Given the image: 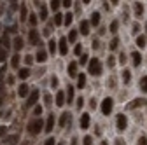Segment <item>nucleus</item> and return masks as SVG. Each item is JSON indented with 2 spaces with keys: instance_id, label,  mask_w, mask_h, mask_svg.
Here are the masks:
<instances>
[{
  "instance_id": "nucleus-1",
  "label": "nucleus",
  "mask_w": 147,
  "mask_h": 145,
  "mask_svg": "<svg viewBox=\"0 0 147 145\" xmlns=\"http://www.w3.org/2000/svg\"><path fill=\"white\" fill-rule=\"evenodd\" d=\"M42 128H44L42 119H32L28 122V131H30V135H39Z\"/></svg>"
},
{
  "instance_id": "nucleus-2",
  "label": "nucleus",
  "mask_w": 147,
  "mask_h": 145,
  "mask_svg": "<svg viewBox=\"0 0 147 145\" xmlns=\"http://www.w3.org/2000/svg\"><path fill=\"white\" fill-rule=\"evenodd\" d=\"M89 74L91 75H100L102 74V63H100V60L93 58V60L89 61Z\"/></svg>"
},
{
  "instance_id": "nucleus-3",
  "label": "nucleus",
  "mask_w": 147,
  "mask_h": 145,
  "mask_svg": "<svg viewBox=\"0 0 147 145\" xmlns=\"http://www.w3.org/2000/svg\"><path fill=\"white\" fill-rule=\"evenodd\" d=\"M112 108H114V100H112V98H105V100L102 101V112H103L105 115H109L110 112H112Z\"/></svg>"
},
{
  "instance_id": "nucleus-4",
  "label": "nucleus",
  "mask_w": 147,
  "mask_h": 145,
  "mask_svg": "<svg viewBox=\"0 0 147 145\" xmlns=\"http://www.w3.org/2000/svg\"><path fill=\"white\" fill-rule=\"evenodd\" d=\"M37 100H39V91H32L30 93V96L26 98V103H25V108H28V107H32V105H35L37 103Z\"/></svg>"
},
{
  "instance_id": "nucleus-5",
  "label": "nucleus",
  "mask_w": 147,
  "mask_h": 145,
  "mask_svg": "<svg viewBox=\"0 0 147 145\" xmlns=\"http://www.w3.org/2000/svg\"><path fill=\"white\" fill-rule=\"evenodd\" d=\"M18 142H20V135H11V136H7V138H4L2 142H0V145H16Z\"/></svg>"
},
{
  "instance_id": "nucleus-6",
  "label": "nucleus",
  "mask_w": 147,
  "mask_h": 145,
  "mask_svg": "<svg viewBox=\"0 0 147 145\" xmlns=\"http://www.w3.org/2000/svg\"><path fill=\"white\" fill-rule=\"evenodd\" d=\"M126 126H128L126 115H124V114H119V115H117V131H124Z\"/></svg>"
},
{
  "instance_id": "nucleus-7",
  "label": "nucleus",
  "mask_w": 147,
  "mask_h": 145,
  "mask_svg": "<svg viewBox=\"0 0 147 145\" xmlns=\"http://www.w3.org/2000/svg\"><path fill=\"white\" fill-rule=\"evenodd\" d=\"M28 40H30V44H32V46H39V42H40L39 32H37V30H32V32L28 33Z\"/></svg>"
},
{
  "instance_id": "nucleus-8",
  "label": "nucleus",
  "mask_w": 147,
  "mask_h": 145,
  "mask_svg": "<svg viewBox=\"0 0 147 145\" xmlns=\"http://www.w3.org/2000/svg\"><path fill=\"white\" fill-rule=\"evenodd\" d=\"M145 101H147V100H144V98H135L131 103H128V108H130V110H133V108H137V107H142Z\"/></svg>"
},
{
  "instance_id": "nucleus-9",
  "label": "nucleus",
  "mask_w": 147,
  "mask_h": 145,
  "mask_svg": "<svg viewBox=\"0 0 147 145\" xmlns=\"http://www.w3.org/2000/svg\"><path fill=\"white\" fill-rule=\"evenodd\" d=\"M67 124H70V114L68 112H63L61 117H60V126H61V128H65Z\"/></svg>"
},
{
  "instance_id": "nucleus-10",
  "label": "nucleus",
  "mask_w": 147,
  "mask_h": 145,
  "mask_svg": "<svg viewBox=\"0 0 147 145\" xmlns=\"http://www.w3.org/2000/svg\"><path fill=\"white\" fill-rule=\"evenodd\" d=\"M79 30H81V33H82V35H88V33H89V21L82 19V21H81V25H79Z\"/></svg>"
},
{
  "instance_id": "nucleus-11",
  "label": "nucleus",
  "mask_w": 147,
  "mask_h": 145,
  "mask_svg": "<svg viewBox=\"0 0 147 145\" xmlns=\"http://www.w3.org/2000/svg\"><path fill=\"white\" fill-rule=\"evenodd\" d=\"M65 98H67L65 93H63V91H58V93H56V105H58V107H63L65 101H67Z\"/></svg>"
},
{
  "instance_id": "nucleus-12",
  "label": "nucleus",
  "mask_w": 147,
  "mask_h": 145,
  "mask_svg": "<svg viewBox=\"0 0 147 145\" xmlns=\"http://www.w3.org/2000/svg\"><path fill=\"white\" fill-rule=\"evenodd\" d=\"M53 128H54V114H51V115L47 117V122H46V131H47V133H51V131H53Z\"/></svg>"
},
{
  "instance_id": "nucleus-13",
  "label": "nucleus",
  "mask_w": 147,
  "mask_h": 145,
  "mask_svg": "<svg viewBox=\"0 0 147 145\" xmlns=\"http://www.w3.org/2000/svg\"><path fill=\"white\" fill-rule=\"evenodd\" d=\"M68 75H70V77H76V75H77V63H76V61L68 63Z\"/></svg>"
},
{
  "instance_id": "nucleus-14",
  "label": "nucleus",
  "mask_w": 147,
  "mask_h": 145,
  "mask_svg": "<svg viewBox=\"0 0 147 145\" xmlns=\"http://www.w3.org/2000/svg\"><path fill=\"white\" fill-rule=\"evenodd\" d=\"M46 58H47V52L40 47L39 51H37V61H39V63H44V61H46Z\"/></svg>"
},
{
  "instance_id": "nucleus-15",
  "label": "nucleus",
  "mask_w": 147,
  "mask_h": 145,
  "mask_svg": "<svg viewBox=\"0 0 147 145\" xmlns=\"http://www.w3.org/2000/svg\"><path fill=\"white\" fill-rule=\"evenodd\" d=\"M131 60H133V65H135V66H140V63H142V54H140L138 51H135V52L131 54Z\"/></svg>"
},
{
  "instance_id": "nucleus-16",
  "label": "nucleus",
  "mask_w": 147,
  "mask_h": 145,
  "mask_svg": "<svg viewBox=\"0 0 147 145\" xmlns=\"http://www.w3.org/2000/svg\"><path fill=\"white\" fill-rule=\"evenodd\" d=\"M88 126H89V114H82L81 115V128L88 130Z\"/></svg>"
},
{
  "instance_id": "nucleus-17",
  "label": "nucleus",
  "mask_w": 147,
  "mask_h": 145,
  "mask_svg": "<svg viewBox=\"0 0 147 145\" xmlns=\"http://www.w3.org/2000/svg\"><path fill=\"white\" fill-rule=\"evenodd\" d=\"M67 44H68V39H65V37H63V39L60 40V44H58V46H60V52H61V54H67V51H68Z\"/></svg>"
},
{
  "instance_id": "nucleus-18",
  "label": "nucleus",
  "mask_w": 147,
  "mask_h": 145,
  "mask_svg": "<svg viewBox=\"0 0 147 145\" xmlns=\"http://www.w3.org/2000/svg\"><path fill=\"white\" fill-rule=\"evenodd\" d=\"M121 77H123V82L128 84V82H130V79H131V72L124 68V70H123V74H121Z\"/></svg>"
},
{
  "instance_id": "nucleus-19",
  "label": "nucleus",
  "mask_w": 147,
  "mask_h": 145,
  "mask_svg": "<svg viewBox=\"0 0 147 145\" xmlns=\"http://www.w3.org/2000/svg\"><path fill=\"white\" fill-rule=\"evenodd\" d=\"M133 12H135L137 16H142V12H144V5H142L140 2H135V4H133Z\"/></svg>"
},
{
  "instance_id": "nucleus-20",
  "label": "nucleus",
  "mask_w": 147,
  "mask_h": 145,
  "mask_svg": "<svg viewBox=\"0 0 147 145\" xmlns=\"http://www.w3.org/2000/svg\"><path fill=\"white\" fill-rule=\"evenodd\" d=\"M91 25H93V26L100 25V12H93V14H91Z\"/></svg>"
},
{
  "instance_id": "nucleus-21",
  "label": "nucleus",
  "mask_w": 147,
  "mask_h": 145,
  "mask_svg": "<svg viewBox=\"0 0 147 145\" xmlns=\"http://www.w3.org/2000/svg\"><path fill=\"white\" fill-rule=\"evenodd\" d=\"M65 96H67V101H68V103H72V101H74V86H68Z\"/></svg>"
},
{
  "instance_id": "nucleus-22",
  "label": "nucleus",
  "mask_w": 147,
  "mask_h": 145,
  "mask_svg": "<svg viewBox=\"0 0 147 145\" xmlns=\"http://www.w3.org/2000/svg\"><path fill=\"white\" fill-rule=\"evenodd\" d=\"M18 95H20L21 98H25V96L28 95V86H26V84H21L20 89H18Z\"/></svg>"
},
{
  "instance_id": "nucleus-23",
  "label": "nucleus",
  "mask_w": 147,
  "mask_h": 145,
  "mask_svg": "<svg viewBox=\"0 0 147 145\" xmlns=\"http://www.w3.org/2000/svg\"><path fill=\"white\" fill-rule=\"evenodd\" d=\"M23 44H25V42H23L21 37H16V39H14V49H16V51H20V49L23 47Z\"/></svg>"
},
{
  "instance_id": "nucleus-24",
  "label": "nucleus",
  "mask_w": 147,
  "mask_h": 145,
  "mask_svg": "<svg viewBox=\"0 0 147 145\" xmlns=\"http://www.w3.org/2000/svg\"><path fill=\"white\" fill-rule=\"evenodd\" d=\"M84 86H86V75H84V74H81V75H79V79H77V87H81V89H82Z\"/></svg>"
},
{
  "instance_id": "nucleus-25",
  "label": "nucleus",
  "mask_w": 147,
  "mask_h": 145,
  "mask_svg": "<svg viewBox=\"0 0 147 145\" xmlns=\"http://www.w3.org/2000/svg\"><path fill=\"white\" fill-rule=\"evenodd\" d=\"M140 89H142V93H147V75L140 79Z\"/></svg>"
},
{
  "instance_id": "nucleus-26",
  "label": "nucleus",
  "mask_w": 147,
  "mask_h": 145,
  "mask_svg": "<svg viewBox=\"0 0 147 145\" xmlns=\"http://www.w3.org/2000/svg\"><path fill=\"white\" fill-rule=\"evenodd\" d=\"M109 47H110V51L117 49V47H119V39H117V37H114V39H112V42L109 44Z\"/></svg>"
},
{
  "instance_id": "nucleus-27",
  "label": "nucleus",
  "mask_w": 147,
  "mask_h": 145,
  "mask_svg": "<svg viewBox=\"0 0 147 145\" xmlns=\"http://www.w3.org/2000/svg\"><path fill=\"white\" fill-rule=\"evenodd\" d=\"M11 65H12V68H18V66H20V56H18V54H14V56H12Z\"/></svg>"
},
{
  "instance_id": "nucleus-28",
  "label": "nucleus",
  "mask_w": 147,
  "mask_h": 145,
  "mask_svg": "<svg viewBox=\"0 0 147 145\" xmlns=\"http://www.w3.org/2000/svg\"><path fill=\"white\" fill-rule=\"evenodd\" d=\"M18 75H20V79H26V77L30 75V70H28V68H21Z\"/></svg>"
},
{
  "instance_id": "nucleus-29",
  "label": "nucleus",
  "mask_w": 147,
  "mask_h": 145,
  "mask_svg": "<svg viewBox=\"0 0 147 145\" xmlns=\"http://www.w3.org/2000/svg\"><path fill=\"white\" fill-rule=\"evenodd\" d=\"M63 17H65V16H61L60 12H56V16H54V25H61V23L65 21Z\"/></svg>"
},
{
  "instance_id": "nucleus-30",
  "label": "nucleus",
  "mask_w": 147,
  "mask_h": 145,
  "mask_svg": "<svg viewBox=\"0 0 147 145\" xmlns=\"http://www.w3.org/2000/svg\"><path fill=\"white\" fill-rule=\"evenodd\" d=\"M137 46L138 47H145V37H144V35H138V37H137Z\"/></svg>"
},
{
  "instance_id": "nucleus-31",
  "label": "nucleus",
  "mask_w": 147,
  "mask_h": 145,
  "mask_svg": "<svg viewBox=\"0 0 147 145\" xmlns=\"http://www.w3.org/2000/svg\"><path fill=\"white\" fill-rule=\"evenodd\" d=\"M76 39H77V30H72L68 33V42H76Z\"/></svg>"
},
{
  "instance_id": "nucleus-32",
  "label": "nucleus",
  "mask_w": 147,
  "mask_h": 145,
  "mask_svg": "<svg viewBox=\"0 0 147 145\" xmlns=\"http://www.w3.org/2000/svg\"><path fill=\"white\" fill-rule=\"evenodd\" d=\"M61 5V2H60V0H53V2H51V9L53 11H58V7Z\"/></svg>"
},
{
  "instance_id": "nucleus-33",
  "label": "nucleus",
  "mask_w": 147,
  "mask_h": 145,
  "mask_svg": "<svg viewBox=\"0 0 147 145\" xmlns=\"http://www.w3.org/2000/svg\"><path fill=\"white\" fill-rule=\"evenodd\" d=\"M56 46H58V44L54 42V39H53V40H49V51H51L53 54H54V51H56Z\"/></svg>"
},
{
  "instance_id": "nucleus-34",
  "label": "nucleus",
  "mask_w": 147,
  "mask_h": 145,
  "mask_svg": "<svg viewBox=\"0 0 147 145\" xmlns=\"http://www.w3.org/2000/svg\"><path fill=\"white\" fill-rule=\"evenodd\" d=\"M25 19H26V5L21 4V21H25Z\"/></svg>"
},
{
  "instance_id": "nucleus-35",
  "label": "nucleus",
  "mask_w": 147,
  "mask_h": 145,
  "mask_svg": "<svg viewBox=\"0 0 147 145\" xmlns=\"http://www.w3.org/2000/svg\"><path fill=\"white\" fill-rule=\"evenodd\" d=\"M47 17V9L44 5H40V19H46Z\"/></svg>"
},
{
  "instance_id": "nucleus-36",
  "label": "nucleus",
  "mask_w": 147,
  "mask_h": 145,
  "mask_svg": "<svg viewBox=\"0 0 147 145\" xmlns=\"http://www.w3.org/2000/svg\"><path fill=\"white\" fill-rule=\"evenodd\" d=\"M107 65L112 68V66L116 65V58H114V56H109V58H107Z\"/></svg>"
},
{
  "instance_id": "nucleus-37",
  "label": "nucleus",
  "mask_w": 147,
  "mask_h": 145,
  "mask_svg": "<svg viewBox=\"0 0 147 145\" xmlns=\"http://www.w3.org/2000/svg\"><path fill=\"white\" fill-rule=\"evenodd\" d=\"M72 19H74V16H72V14H70V12H68V14H67V16H65V21H63V23H65V25H67V26H68V25H70V23H72Z\"/></svg>"
},
{
  "instance_id": "nucleus-38",
  "label": "nucleus",
  "mask_w": 147,
  "mask_h": 145,
  "mask_svg": "<svg viewBox=\"0 0 147 145\" xmlns=\"http://www.w3.org/2000/svg\"><path fill=\"white\" fill-rule=\"evenodd\" d=\"M117 26H119V23H117V21H112V23H110V32L116 33V32H117Z\"/></svg>"
},
{
  "instance_id": "nucleus-39",
  "label": "nucleus",
  "mask_w": 147,
  "mask_h": 145,
  "mask_svg": "<svg viewBox=\"0 0 147 145\" xmlns=\"http://www.w3.org/2000/svg\"><path fill=\"white\" fill-rule=\"evenodd\" d=\"M2 46H4V49H5V51L9 49V39L5 37V35H4V37H2Z\"/></svg>"
},
{
  "instance_id": "nucleus-40",
  "label": "nucleus",
  "mask_w": 147,
  "mask_h": 145,
  "mask_svg": "<svg viewBox=\"0 0 147 145\" xmlns=\"http://www.w3.org/2000/svg\"><path fill=\"white\" fill-rule=\"evenodd\" d=\"M74 52H76V54H77V56H82V54H84V52H82V47H81L79 44L76 46V49H74Z\"/></svg>"
},
{
  "instance_id": "nucleus-41",
  "label": "nucleus",
  "mask_w": 147,
  "mask_h": 145,
  "mask_svg": "<svg viewBox=\"0 0 147 145\" xmlns=\"http://www.w3.org/2000/svg\"><path fill=\"white\" fill-rule=\"evenodd\" d=\"M5 56H7V51L5 49H0V61H5Z\"/></svg>"
},
{
  "instance_id": "nucleus-42",
  "label": "nucleus",
  "mask_w": 147,
  "mask_h": 145,
  "mask_svg": "<svg viewBox=\"0 0 147 145\" xmlns=\"http://www.w3.org/2000/svg\"><path fill=\"white\" fill-rule=\"evenodd\" d=\"M28 21H30V25H32V26H35V25H37V16H35V14H32Z\"/></svg>"
},
{
  "instance_id": "nucleus-43",
  "label": "nucleus",
  "mask_w": 147,
  "mask_h": 145,
  "mask_svg": "<svg viewBox=\"0 0 147 145\" xmlns=\"http://www.w3.org/2000/svg\"><path fill=\"white\" fill-rule=\"evenodd\" d=\"M119 63H121V65H124V63H126V54H124V52H121V54H119Z\"/></svg>"
},
{
  "instance_id": "nucleus-44",
  "label": "nucleus",
  "mask_w": 147,
  "mask_h": 145,
  "mask_svg": "<svg viewBox=\"0 0 147 145\" xmlns=\"http://www.w3.org/2000/svg\"><path fill=\"white\" fill-rule=\"evenodd\" d=\"M138 145H147V136H140L138 138Z\"/></svg>"
},
{
  "instance_id": "nucleus-45",
  "label": "nucleus",
  "mask_w": 147,
  "mask_h": 145,
  "mask_svg": "<svg viewBox=\"0 0 147 145\" xmlns=\"http://www.w3.org/2000/svg\"><path fill=\"white\" fill-rule=\"evenodd\" d=\"M33 112H35V115H40V114H42V107H40V105H37Z\"/></svg>"
},
{
  "instance_id": "nucleus-46",
  "label": "nucleus",
  "mask_w": 147,
  "mask_h": 145,
  "mask_svg": "<svg viewBox=\"0 0 147 145\" xmlns=\"http://www.w3.org/2000/svg\"><path fill=\"white\" fill-rule=\"evenodd\" d=\"M79 61H81V65H84V63H88V54H86V52H84V54H82V56H81V60H79Z\"/></svg>"
},
{
  "instance_id": "nucleus-47",
  "label": "nucleus",
  "mask_w": 147,
  "mask_h": 145,
  "mask_svg": "<svg viewBox=\"0 0 147 145\" xmlns=\"http://www.w3.org/2000/svg\"><path fill=\"white\" fill-rule=\"evenodd\" d=\"M44 100H46V105H51V103H53V98H51V95H46V96H44Z\"/></svg>"
},
{
  "instance_id": "nucleus-48",
  "label": "nucleus",
  "mask_w": 147,
  "mask_h": 145,
  "mask_svg": "<svg viewBox=\"0 0 147 145\" xmlns=\"http://www.w3.org/2000/svg\"><path fill=\"white\" fill-rule=\"evenodd\" d=\"M5 133H7V128H5V126H0V138H2Z\"/></svg>"
},
{
  "instance_id": "nucleus-49",
  "label": "nucleus",
  "mask_w": 147,
  "mask_h": 145,
  "mask_svg": "<svg viewBox=\"0 0 147 145\" xmlns=\"http://www.w3.org/2000/svg\"><path fill=\"white\" fill-rule=\"evenodd\" d=\"M84 145H93V140H91V136H86V138H84Z\"/></svg>"
},
{
  "instance_id": "nucleus-50",
  "label": "nucleus",
  "mask_w": 147,
  "mask_h": 145,
  "mask_svg": "<svg viewBox=\"0 0 147 145\" xmlns=\"http://www.w3.org/2000/svg\"><path fill=\"white\" fill-rule=\"evenodd\" d=\"M140 32V25L138 23H133V33H138Z\"/></svg>"
},
{
  "instance_id": "nucleus-51",
  "label": "nucleus",
  "mask_w": 147,
  "mask_h": 145,
  "mask_svg": "<svg viewBox=\"0 0 147 145\" xmlns=\"http://www.w3.org/2000/svg\"><path fill=\"white\" fill-rule=\"evenodd\" d=\"M51 86H53V87H56V86H58V79H56V77H53V79H51Z\"/></svg>"
},
{
  "instance_id": "nucleus-52",
  "label": "nucleus",
  "mask_w": 147,
  "mask_h": 145,
  "mask_svg": "<svg viewBox=\"0 0 147 145\" xmlns=\"http://www.w3.org/2000/svg\"><path fill=\"white\" fill-rule=\"evenodd\" d=\"M61 5H65V7H70V5H72V2H70V0H63V2H61Z\"/></svg>"
},
{
  "instance_id": "nucleus-53",
  "label": "nucleus",
  "mask_w": 147,
  "mask_h": 145,
  "mask_svg": "<svg viewBox=\"0 0 147 145\" xmlns=\"http://www.w3.org/2000/svg\"><path fill=\"white\" fill-rule=\"evenodd\" d=\"M25 61H26V65H32V61H33V58H32V56H26V58H25Z\"/></svg>"
},
{
  "instance_id": "nucleus-54",
  "label": "nucleus",
  "mask_w": 147,
  "mask_h": 145,
  "mask_svg": "<svg viewBox=\"0 0 147 145\" xmlns=\"http://www.w3.org/2000/svg\"><path fill=\"white\" fill-rule=\"evenodd\" d=\"M109 86H112V87L116 86V79H114V77H112V79H109Z\"/></svg>"
},
{
  "instance_id": "nucleus-55",
  "label": "nucleus",
  "mask_w": 147,
  "mask_h": 145,
  "mask_svg": "<svg viewBox=\"0 0 147 145\" xmlns=\"http://www.w3.org/2000/svg\"><path fill=\"white\" fill-rule=\"evenodd\" d=\"M82 103H84V100H82V98H79V100H77V107H79V108H82Z\"/></svg>"
},
{
  "instance_id": "nucleus-56",
  "label": "nucleus",
  "mask_w": 147,
  "mask_h": 145,
  "mask_svg": "<svg viewBox=\"0 0 147 145\" xmlns=\"http://www.w3.org/2000/svg\"><path fill=\"white\" fill-rule=\"evenodd\" d=\"M46 145H54V138H47V142H46Z\"/></svg>"
},
{
  "instance_id": "nucleus-57",
  "label": "nucleus",
  "mask_w": 147,
  "mask_h": 145,
  "mask_svg": "<svg viewBox=\"0 0 147 145\" xmlns=\"http://www.w3.org/2000/svg\"><path fill=\"white\" fill-rule=\"evenodd\" d=\"M98 46H100V42H98V40H96V39H95V40H93V47H95V49H96V47H98Z\"/></svg>"
},
{
  "instance_id": "nucleus-58",
  "label": "nucleus",
  "mask_w": 147,
  "mask_h": 145,
  "mask_svg": "<svg viewBox=\"0 0 147 145\" xmlns=\"http://www.w3.org/2000/svg\"><path fill=\"white\" fill-rule=\"evenodd\" d=\"M123 143H124V142H123L121 138H117V140H116V145H123Z\"/></svg>"
},
{
  "instance_id": "nucleus-59",
  "label": "nucleus",
  "mask_w": 147,
  "mask_h": 145,
  "mask_svg": "<svg viewBox=\"0 0 147 145\" xmlns=\"http://www.w3.org/2000/svg\"><path fill=\"white\" fill-rule=\"evenodd\" d=\"M102 145H109V143H107V142H102Z\"/></svg>"
},
{
  "instance_id": "nucleus-60",
  "label": "nucleus",
  "mask_w": 147,
  "mask_h": 145,
  "mask_svg": "<svg viewBox=\"0 0 147 145\" xmlns=\"http://www.w3.org/2000/svg\"><path fill=\"white\" fill-rule=\"evenodd\" d=\"M0 105H2V96H0Z\"/></svg>"
},
{
  "instance_id": "nucleus-61",
  "label": "nucleus",
  "mask_w": 147,
  "mask_h": 145,
  "mask_svg": "<svg viewBox=\"0 0 147 145\" xmlns=\"http://www.w3.org/2000/svg\"><path fill=\"white\" fill-rule=\"evenodd\" d=\"M145 32H147V23H145Z\"/></svg>"
},
{
  "instance_id": "nucleus-62",
  "label": "nucleus",
  "mask_w": 147,
  "mask_h": 145,
  "mask_svg": "<svg viewBox=\"0 0 147 145\" xmlns=\"http://www.w3.org/2000/svg\"><path fill=\"white\" fill-rule=\"evenodd\" d=\"M58 145H63V143H58Z\"/></svg>"
}]
</instances>
